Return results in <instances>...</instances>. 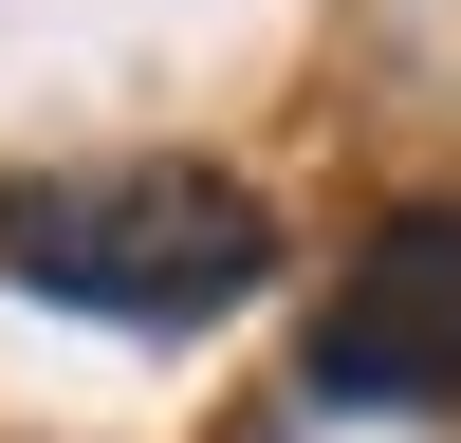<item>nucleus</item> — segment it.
<instances>
[{
  "label": "nucleus",
  "mask_w": 461,
  "mask_h": 443,
  "mask_svg": "<svg viewBox=\"0 0 461 443\" xmlns=\"http://www.w3.org/2000/svg\"><path fill=\"white\" fill-rule=\"evenodd\" d=\"M0 277L56 295V314L111 332H203L277 277V222H258L240 167H185V148H130V167H19L0 185Z\"/></svg>",
  "instance_id": "1"
},
{
  "label": "nucleus",
  "mask_w": 461,
  "mask_h": 443,
  "mask_svg": "<svg viewBox=\"0 0 461 443\" xmlns=\"http://www.w3.org/2000/svg\"><path fill=\"white\" fill-rule=\"evenodd\" d=\"M295 369H314V406H461V203L369 222Z\"/></svg>",
  "instance_id": "2"
}]
</instances>
